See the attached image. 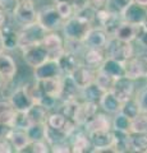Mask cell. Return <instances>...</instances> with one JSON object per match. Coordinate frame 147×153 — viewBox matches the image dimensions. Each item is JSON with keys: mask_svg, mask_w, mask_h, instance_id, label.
<instances>
[{"mask_svg": "<svg viewBox=\"0 0 147 153\" xmlns=\"http://www.w3.org/2000/svg\"><path fill=\"white\" fill-rule=\"evenodd\" d=\"M54 1H68L70 4H73L74 8H75V12H77L79 8L86 5V4L88 3V0H54Z\"/></svg>", "mask_w": 147, "mask_h": 153, "instance_id": "49", "label": "cell"}, {"mask_svg": "<svg viewBox=\"0 0 147 153\" xmlns=\"http://www.w3.org/2000/svg\"><path fill=\"white\" fill-rule=\"evenodd\" d=\"M26 131L28 134V137H30L31 142L45 140L46 139V123L32 124Z\"/></svg>", "mask_w": 147, "mask_h": 153, "instance_id": "38", "label": "cell"}, {"mask_svg": "<svg viewBox=\"0 0 147 153\" xmlns=\"http://www.w3.org/2000/svg\"><path fill=\"white\" fill-rule=\"evenodd\" d=\"M125 76L137 80L141 78H147V56H132L125 63Z\"/></svg>", "mask_w": 147, "mask_h": 153, "instance_id": "9", "label": "cell"}, {"mask_svg": "<svg viewBox=\"0 0 147 153\" xmlns=\"http://www.w3.org/2000/svg\"><path fill=\"white\" fill-rule=\"evenodd\" d=\"M98 107H100V105L97 102L81 101L77 112H75L74 121L78 124V126H84L98 112Z\"/></svg>", "mask_w": 147, "mask_h": 153, "instance_id": "15", "label": "cell"}, {"mask_svg": "<svg viewBox=\"0 0 147 153\" xmlns=\"http://www.w3.org/2000/svg\"><path fill=\"white\" fill-rule=\"evenodd\" d=\"M37 12L34 0H19L12 12L14 22L21 27L37 22Z\"/></svg>", "mask_w": 147, "mask_h": 153, "instance_id": "4", "label": "cell"}, {"mask_svg": "<svg viewBox=\"0 0 147 153\" xmlns=\"http://www.w3.org/2000/svg\"><path fill=\"white\" fill-rule=\"evenodd\" d=\"M136 97H137V100H138V102H140L141 110L143 112H147V84L140 91L138 94H137Z\"/></svg>", "mask_w": 147, "mask_h": 153, "instance_id": "47", "label": "cell"}, {"mask_svg": "<svg viewBox=\"0 0 147 153\" xmlns=\"http://www.w3.org/2000/svg\"><path fill=\"white\" fill-rule=\"evenodd\" d=\"M133 1V0H106L104 8L107 9L113 14H119L122 16L123 12L128 8V5Z\"/></svg>", "mask_w": 147, "mask_h": 153, "instance_id": "40", "label": "cell"}, {"mask_svg": "<svg viewBox=\"0 0 147 153\" xmlns=\"http://www.w3.org/2000/svg\"><path fill=\"white\" fill-rule=\"evenodd\" d=\"M8 139L10 140L12 146L14 148V152H17V153H22V151L26 147L30 146V143H31V139L28 137L27 131L23 130V129H16V128H13L10 130V133L8 135Z\"/></svg>", "mask_w": 147, "mask_h": 153, "instance_id": "25", "label": "cell"}, {"mask_svg": "<svg viewBox=\"0 0 147 153\" xmlns=\"http://www.w3.org/2000/svg\"><path fill=\"white\" fill-rule=\"evenodd\" d=\"M36 82L44 94L51 96V97H55L59 100L60 93H61V87H63V76L41 79V80H36Z\"/></svg>", "mask_w": 147, "mask_h": 153, "instance_id": "20", "label": "cell"}, {"mask_svg": "<svg viewBox=\"0 0 147 153\" xmlns=\"http://www.w3.org/2000/svg\"><path fill=\"white\" fill-rule=\"evenodd\" d=\"M68 138H70V137L67 135L64 131L58 130V129H54V128H51L46 124V139L45 140L49 143L50 146L65 142V140H68Z\"/></svg>", "mask_w": 147, "mask_h": 153, "instance_id": "39", "label": "cell"}, {"mask_svg": "<svg viewBox=\"0 0 147 153\" xmlns=\"http://www.w3.org/2000/svg\"><path fill=\"white\" fill-rule=\"evenodd\" d=\"M50 54V59H58V57L65 51L64 49V37H61L58 31L47 32L42 41Z\"/></svg>", "mask_w": 147, "mask_h": 153, "instance_id": "14", "label": "cell"}, {"mask_svg": "<svg viewBox=\"0 0 147 153\" xmlns=\"http://www.w3.org/2000/svg\"><path fill=\"white\" fill-rule=\"evenodd\" d=\"M120 112H123L125 116L129 117L131 120H132V119H134L138 114L142 112L140 102H138V100H137L136 96H133V97H131L129 100H127V101H124L122 103Z\"/></svg>", "mask_w": 147, "mask_h": 153, "instance_id": "35", "label": "cell"}, {"mask_svg": "<svg viewBox=\"0 0 147 153\" xmlns=\"http://www.w3.org/2000/svg\"><path fill=\"white\" fill-rule=\"evenodd\" d=\"M100 70L104 73L109 74L113 78H122V76H125V65L123 61H119L116 59H113V57H106L104 60L102 65L100 66Z\"/></svg>", "mask_w": 147, "mask_h": 153, "instance_id": "26", "label": "cell"}, {"mask_svg": "<svg viewBox=\"0 0 147 153\" xmlns=\"http://www.w3.org/2000/svg\"><path fill=\"white\" fill-rule=\"evenodd\" d=\"M17 71L18 66L16 60L13 59V56L7 54L5 51L3 54H0V74L7 79V82L12 80L17 75Z\"/></svg>", "mask_w": 147, "mask_h": 153, "instance_id": "28", "label": "cell"}, {"mask_svg": "<svg viewBox=\"0 0 147 153\" xmlns=\"http://www.w3.org/2000/svg\"><path fill=\"white\" fill-rule=\"evenodd\" d=\"M0 33H1V37H3L5 51H13L18 49L19 35H18V30H16V27L5 23L3 27H0Z\"/></svg>", "mask_w": 147, "mask_h": 153, "instance_id": "22", "label": "cell"}, {"mask_svg": "<svg viewBox=\"0 0 147 153\" xmlns=\"http://www.w3.org/2000/svg\"><path fill=\"white\" fill-rule=\"evenodd\" d=\"M86 131L92 130H113V119L109 114L97 112L95 116L90 120L86 125L83 126Z\"/></svg>", "mask_w": 147, "mask_h": 153, "instance_id": "19", "label": "cell"}, {"mask_svg": "<svg viewBox=\"0 0 147 153\" xmlns=\"http://www.w3.org/2000/svg\"><path fill=\"white\" fill-rule=\"evenodd\" d=\"M12 129H13L12 126L0 123V139H1V138H8V135H9V133H10Z\"/></svg>", "mask_w": 147, "mask_h": 153, "instance_id": "50", "label": "cell"}, {"mask_svg": "<svg viewBox=\"0 0 147 153\" xmlns=\"http://www.w3.org/2000/svg\"><path fill=\"white\" fill-rule=\"evenodd\" d=\"M16 114H17V110L13 107L9 97L0 98V123L9 125V126H13Z\"/></svg>", "mask_w": 147, "mask_h": 153, "instance_id": "31", "label": "cell"}, {"mask_svg": "<svg viewBox=\"0 0 147 153\" xmlns=\"http://www.w3.org/2000/svg\"><path fill=\"white\" fill-rule=\"evenodd\" d=\"M115 80H116L115 78H113V76H110L109 74L104 73V71H101L98 69L97 74H96V79H95V83H96L101 89L105 91V92H109V91L113 89Z\"/></svg>", "mask_w": 147, "mask_h": 153, "instance_id": "41", "label": "cell"}, {"mask_svg": "<svg viewBox=\"0 0 147 153\" xmlns=\"http://www.w3.org/2000/svg\"><path fill=\"white\" fill-rule=\"evenodd\" d=\"M129 128H131V119L128 116H125L123 112H118L113 115V130L129 131Z\"/></svg>", "mask_w": 147, "mask_h": 153, "instance_id": "42", "label": "cell"}, {"mask_svg": "<svg viewBox=\"0 0 147 153\" xmlns=\"http://www.w3.org/2000/svg\"><path fill=\"white\" fill-rule=\"evenodd\" d=\"M137 41L141 44V46H143L145 49H147V32L142 30V32L140 33L138 38H137Z\"/></svg>", "mask_w": 147, "mask_h": 153, "instance_id": "52", "label": "cell"}, {"mask_svg": "<svg viewBox=\"0 0 147 153\" xmlns=\"http://www.w3.org/2000/svg\"><path fill=\"white\" fill-rule=\"evenodd\" d=\"M28 117L32 124L37 123H46L47 116H49V110L44 107L41 103H35L30 110L27 111Z\"/></svg>", "mask_w": 147, "mask_h": 153, "instance_id": "34", "label": "cell"}, {"mask_svg": "<svg viewBox=\"0 0 147 153\" xmlns=\"http://www.w3.org/2000/svg\"><path fill=\"white\" fill-rule=\"evenodd\" d=\"M111 92L115 94V97L123 103L127 100H129L131 97L134 96L136 88H134V80L128 78V76H122L118 78L114 83V87L111 89Z\"/></svg>", "mask_w": 147, "mask_h": 153, "instance_id": "12", "label": "cell"}, {"mask_svg": "<svg viewBox=\"0 0 147 153\" xmlns=\"http://www.w3.org/2000/svg\"><path fill=\"white\" fill-rule=\"evenodd\" d=\"M105 93V91L101 89L96 83H92L81 89V98L82 101H91V102H100L101 97Z\"/></svg>", "mask_w": 147, "mask_h": 153, "instance_id": "32", "label": "cell"}, {"mask_svg": "<svg viewBox=\"0 0 147 153\" xmlns=\"http://www.w3.org/2000/svg\"><path fill=\"white\" fill-rule=\"evenodd\" d=\"M81 97V88L73 80L70 75H63V87L59 101H70V100H79Z\"/></svg>", "mask_w": 147, "mask_h": 153, "instance_id": "21", "label": "cell"}, {"mask_svg": "<svg viewBox=\"0 0 147 153\" xmlns=\"http://www.w3.org/2000/svg\"><path fill=\"white\" fill-rule=\"evenodd\" d=\"M23 152H32V153H49L51 152V146L46 140H37V142H31L30 146L26 147Z\"/></svg>", "mask_w": 147, "mask_h": 153, "instance_id": "45", "label": "cell"}, {"mask_svg": "<svg viewBox=\"0 0 147 153\" xmlns=\"http://www.w3.org/2000/svg\"><path fill=\"white\" fill-rule=\"evenodd\" d=\"M98 105L102 108V111H105L109 115H115L118 112H120V108H122V102L115 97V94L111 91L104 93Z\"/></svg>", "mask_w": 147, "mask_h": 153, "instance_id": "30", "label": "cell"}, {"mask_svg": "<svg viewBox=\"0 0 147 153\" xmlns=\"http://www.w3.org/2000/svg\"><path fill=\"white\" fill-rule=\"evenodd\" d=\"M123 22V18L122 16H119V14H113V13H109V16L106 17V19L102 22V25L100 26L101 28H104V30L106 31V33L110 37L115 36V33L118 31V28L120 27Z\"/></svg>", "mask_w": 147, "mask_h": 153, "instance_id": "33", "label": "cell"}, {"mask_svg": "<svg viewBox=\"0 0 147 153\" xmlns=\"http://www.w3.org/2000/svg\"><path fill=\"white\" fill-rule=\"evenodd\" d=\"M12 152H14V148L10 140L8 138H1L0 139V153H12Z\"/></svg>", "mask_w": 147, "mask_h": 153, "instance_id": "48", "label": "cell"}, {"mask_svg": "<svg viewBox=\"0 0 147 153\" xmlns=\"http://www.w3.org/2000/svg\"><path fill=\"white\" fill-rule=\"evenodd\" d=\"M141 26H142V30L147 32V14H146V17H145V19H143V22H142Z\"/></svg>", "mask_w": 147, "mask_h": 153, "instance_id": "55", "label": "cell"}, {"mask_svg": "<svg viewBox=\"0 0 147 153\" xmlns=\"http://www.w3.org/2000/svg\"><path fill=\"white\" fill-rule=\"evenodd\" d=\"M22 57H23V61L30 68L35 69L36 66L44 64L45 61L49 60L50 54L45 47V45L41 42V44H36V45H32V46H28L26 49H23Z\"/></svg>", "mask_w": 147, "mask_h": 153, "instance_id": "5", "label": "cell"}, {"mask_svg": "<svg viewBox=\"0 0 147 153\" xmlns=\"http://www.w3.org/2000/svg\"><path fill=\"white\" fill-rule=\"evenodd\" d=\"M87 133L90 139L92 142L93 153H106V152L115 153L113 149V143H114L113 130H92Z\"/></svg>", "mask_w": 147, "mask_h": 153, "instance_id": "7", "label": "cell"}, {"mask_svg": "<svg viewBox=\"0 0 147 153\" xmlns=\"http://www.w3.org/2000/svg\"><path fill=\"white\" fill-rule=\"evenodd\" d=\"M131 148L132 152L147 153V134L131 133Z\"/></svg>", "mask_w": 147, "mask_h": 153, "instance_id": "36", "label": "cell"}, {"mask_svg": "<svg viewBox=\"0 0 147 153\" xmlns=\"http://www.w3.org/2000/svg\"><path fill=\"white\" fill-rule=\"evenodd\" d=\"M146 14H147V8L146 7L140 5V4H137L136 1H132L129 5H128V8L123 12L122 18H123L124 22L141 26L145 17H146Z\"/></svg>", "mask_w": 147, "mask_h": 153, "instance_id": "18", "label": "cell"}, {"mask_svg": "<svg viewBox=\"0 0 147 153\" xmlns=\"http://www.w3.org/2000/svg\"><path fill=\"white\" fill-rule=\"evenodd\" d=\"M73 140L70 143L72 146V152L73 153H87V152H92L93 146L92 142L88 137V133L84 131H78L73 134Z\"/></svg>", "mask_w": 147, "mask_h": 153, "instance_id": "23", "label": "cell"}, {"mask_svg": "<svg viewBox=\"0 0 147 153\" xmlns=\"http://www.w3.org/2000/svg\"><path fill=\"white\" fill-rule=\"evenodd\" d=\"M31 125H32V123H31V120H30V117H28L27 111H17L12 128L27 130V129L30 128Z\"/></svg>", "mask_w": 147, "mask_h": 153, "instance_id": "44", "label": "cell"}, {"mask_svg": "<svg viewBox=\"0 0 147 153\" xmlns=\"http://www.w3.org/2000/svg\"><path fill=\"white\" fill-rule=\"evenodd\" d=\"M92 26V23L81 18L77 14H74L73 17L64 21L63 27H61V33H63V37L68 38V40L83 41V38L86 37L87 32L91 30Z\"/></svg>", "mask_w": 147, "mask_h": 153, "instance_id": "1", "label": "cell"}, {"mask_svg": "<svg viewBox=\"0 0 147 153\" xmlns=\"http://www.w3.org/2000/svg\"><path fill=\"white\" fill-rule=\"evenodd\" d=\"M51 152L53 153H70L72 152V146L65 140V142H61V143H58V144L51 146Z\"/></svg>", "mask_w": 147, "mask_h": 153, "instance_id": "46", "label": "cell"}, {"mask_svg": "<svg viewBox=\"0 0 147 153\" xmlns=\"http://www.w3.org/2000/svg\"><path fill=\"white\" fill-rule=\"evenodd\" d=\"M96 74H97V70L96 69H92L90 66L84 65V64H81L77 69H75L70 76L73 78V80L77 83L78 87L82 89L87 85L92 84L96 79Z\"/></svg>", "mask_w": 147, "mask_h": 153, "instance_id": "16", "label": "cell"}, {"mask_svg": "<svg viewBox=\"0 0 147 153\" xmlns=\"http://www.w3.org/2000/svg\"><path fill=\"white\" fill-rule=\"evenodd\" d=\"M142 32V26H137V25H132L128 22H122L120 27L118 28V31L115 33V36L113 37H118L123 41H128V42H133L138 38L140 33Z\"/></svg>", "mask_w": 147, "mask_h": 153, "instance_id": "27", "label": "cell"}, {"mask_svg": "<svg viewBox=\"0 0 147 153\" xmlns=\"http://www.w3.org/2000/svg\"><path fill=\"white\" fill-rule=\"evenodd\" d=\"M5 51V47H4V42H3V37H1V33H0V54Z\"/></svg>", "mask_w": 147, "mask_h": 153, "instance_id": "54", "label": "cell"}, {"mask_svg": "<svg viewBox=\"0 0 147 153\" xmlns=\"http://www.w3.org/2000/svg\"><path fill=\"white\" fill-rule=\"evenodd\" d=\"M54 5H55L56 10H58V13L60 14L64 21H67V19H69L70 17H73L75 14L74 5L68 3V1H55Z\"/></svg>", "mask_w": 147, "mask_h": 153, "instance_id": "43", "label": "cell"}, {"mask_svg": "<svg viewBox=\"0 0 147 153\" xmlns=\"http://www.w3.org/2000/svg\"><path fill=\"white\" fill-rule=\"evenodd\" d=\"M37 22L47 32H53V31H58L63 27L64 19L58 13L55 5H51L39 10V13H37Z\"/></svg>", "mask_w": 147, "mask_h": 153, "instance_id": "6", "label": "cell"}, {"mask_svg": "<svg viewBox=\"0 0 147 153\" xmlns=\"http://www.w3.org/2000/svg\"><path fill=\"white\" fill-rule=\"evenodd\" d=\"M104 51H105L106 57H113V59L123 61V63H125L132 56H134V47L132 42L123 41L118 37L109 38Z\"/></svg>", "mask_w": 147, "mask_h": 153, "instance_id": "2", "label": "cell"}, {"mask_svg": "<svg viewBox=\"0 0 147 153\" xmlns=\"http://www.w3.org/2000/svg\"><path fill=\"white\" fill-rule=\"evenodd\" d=\"M110 36L106 33V31L101 27L92 26L91 30L87 32L86 37L83 38V44L86 49H100L104 50L107 44Z\"/></svg>", "mask_w": 147, "mask_h": 153, "instance_id": "11", "label": "cell"}, {"mask_svg": "<svg viewBox=\"0 0 147 153\" xmlns=\"http://www.w3.org/2000/svg\"><path fill=\"white\" fill-rule=\"evenodd\" d=\"M129 131L137 134H147V112L142 111L134 119H132Z\"/></svg>", "mask_w": 147, "mask_h": 153, "instance_id": "37", "label": "cell"}, {"mask_svg": "<svg viewBox=\"0 0 147 153\" xmlns=\"http://www.w3.org/2000/svg\"><path fill=\"white\" fill-rule=\"evenodd\" d=\"M9 100H10L13 107L17 111H28L36 103L30 92L27 91L26 84L14 89L10 93V96H9Z\"/></svg>", "mask_w": 147, "mask_h": 153, "instance_id": "10", "label": "cell"}, {"mask_svg": "<svg viewBox=\"0 0 147 153\" xmlns=\"http://www.w3.org/2000/svg\"><path fill=\"white\" fill-rule=\"evenodd\" d=\"M5 83H7V79L4 78V76H3L1 74H0V89H1V88L4 87V84H5Z\"/></svg>", "mask_w": 147, "mask_h": 153, "instance_id": "56", "label": "cell"}, {"mask_svg": "<svg viewBox=\"0 0 147 153\" xmlns=\"http://www.w3.org/2000/svg\"><path fill=\"white\" fill-rule=\"evenodd\" d=\"M114 134V143L113 149L115 153H125L132 152L131 148V133L122 131V130H113Z\"/></svg>", "mask_w": 147, "mask_h": 153, "instance_id": "29", "label": "cell"}, {"mask_svg": "<svg viewBox=\"0 0 147 153\" xmlns=\"http://www.w3.org/2000/svg\"><path fill=\"white\" fill-rule=\"evenodd\" d=\"M56 60H58L60 69L63 71V75H70L81 64H83L81 55L69 51H64Z\"/></svg>", "mask_w": 147, "mask_h": 153, "instance_id": "17", "label": "cell"}, {"mask_svg": "<svg viewBox=\"0 0 147 153\" xmlns=\"http://www.w3.org/2000/svg\"><path fill=\"white\" fill-rule=\"evenodd\" d=\"M133 1H136L137 4H140V5H143L147 8V0H133Z\"/></svg>", "mask_w": 147, "mask_h": 153, "instance_id": "57", "label": "cell"}, {"mask_svg": "<svg viewBox=\"0 0 147 153\" xmlns=\"http://www.w3.org/2000/svg\"><path fill=\"white\" fill-rule=\"evenodd\" d=\"M106 59L105 51L100 49H86L82 55V63L92 69L98 70L102 65L104 60Z\"/></svg>", "mask_w": 147, "mask_h": 153, "instance_id": "24", "label": "cell"}, {"mask_svg": "<svg viewBox=\"0 0 147 153\" xmlns=\"http://www.w3.org/2000/svg\"><path fill=\"white\" fill-rule=\"evenodd\" d=\"M34 76H35V80L56 78V76H63V71L60 69L58 60L49 59L44 64L36 66L34 69Z\"/></svg>", "mask_w": 147, "mask_h": 153, "instance_id": "13", "label": "cell"}, {"mask_svg": "<svg viewBox=\"0 0 147 153\" xmlns=\"http://www.w3.org/2000/svg\"><path fill=\"white\" fill-rule=\"evenodd\" d=\"M8 16H9L8 10H7V9L1 5V4H0V27H3V26L7 23Z\"/></svg>", "mask_w": 147, "mask_h": 153, "instance_id": "51", "label": "cell"}, {"mask_svg": "<svg viewBox=\"0 0 147 153\" xmlns=\"http://www.w3.org/2000/svg\"><path fill=\"white\" fill-rule=\"evenodd\" d=\"M91 4H93L95 7H97V8H102L104 5H105V3H106V0H88Z\"/></svg>", "mask_w": 147, "mask_h": 153, "instance_id": "53", "label": "cell"}, {"mask_svg": "<svg viewBox=\"0 0 147 153\" xmlns=\"http://www.w3.org/2000/svg\"><path fill=\"white\" fill-rule=\"evenodd\" d=\"M47 31L42 27L39 22H35L32 25L23 26L18 30V35H19V45L18 49H26L28 46L41 44L44 41Z\"/></svg>", "mask_w": 147, "mask_h": 153, "instance_id": "3", "label": "cell"}, {"mask_svg": "<svg viewBox=\"0 0 147 153\" xmlns=\"http://www.w3.org/2000/svg\"><path fill=\"white\" fill-rule=\"evenodd\" d=\"M46 124L49 126L54 128V129H58V130L64 131L69 137H72L73 134L77 131V128H78V124L75 123L73 119L68 117L67 115H64L61 111L49 114Z\"/></svg>", "mask_w": 147, "mask_h": 153, "instance_id": "8", "label": "cell"}]
</instances>
